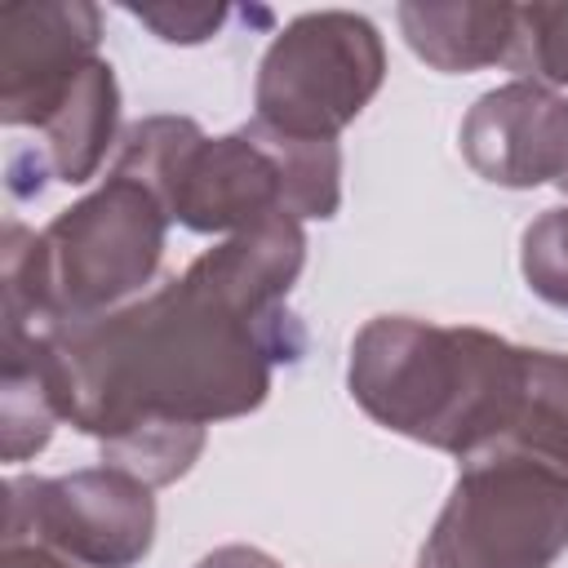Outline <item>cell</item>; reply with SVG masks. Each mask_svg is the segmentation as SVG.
<instances>
[{
    "mask_svg": "<svg viewBox=\"0 0 568 568\" xmlns=\"http://www.w3.org/2000/svg\"><path fill=\"white\" fill-rule=\"evenodd\" d=\"M404 44L444 75L484 71L510 58L515 44V4H475V0H404L395 9Z\"/></svg>",
    "mask_w": 568,
    "mask_h": 568,
    "instance_id": "11",
    "label": "cell"
},
{
    "mask_svg": "<svg viewBox=\"0 0 568 568\" xmlns=\"http://www.w3.org/2000/svg\"><path fill=\"white\" fill-rule=\"evenodd\" d=\"M559 191H564V195H568V173H564V178H559Z\"/></svg>",
    "mask_w": 568,
    "mask_h": 568,
    "instance_id": "18",
    "label": "cell"
},
{
    "mask_svg": "<svg viewBox=\"0 0 568 568\" xmlns=\"http://www.w3.org/2000/svg\"><path fill=\"white\" fill-rule=\"evenodd\" d=\"M195 568H284V564L271 559V555L257 550V546H217V550H209Z\"/></svg>",
    "mask_w": 568,
    "mask_h": 568,
    "instance_id": "17",
    "label": "cell"
},
{
    "mask_svg": "<svg viewBox=\"0 0 568 568\" xmlns=\"http://www.w3.org/2000/svg\"><path fill=\"white\" fill-rule=\"evenodd\" d=\"M40 146L36 155H18V160H36L40 182H67V186H84L111 146H120V84L106 58H93L80 80L71 84V93L49 111V120L36 129Z\"/></svg>",
    "mask_w": 568,
    "mask_h": 568,
    "instance_id": "10",
    "label": "cell"
},
{
    "mask_svg": "<svg viewBox=\"0 0 568 568\" xmlns=\"http://www.w3.org/2000/svg\"><path fill=\"white\" fill-rule=\"evenodd\" d=\"M169 226L155 191L115 169L44 231L4 222V324L53 333L138 302L155 288Z\"/></svg>",
    "mask_w": 568,
    "mask_h": 568,
    "instance_id": "4",
    "label": "cell"
},
{
    "mask_svg": "<svg viewBox=\"0 0 568 568\" xmlns=\"http://www.w3.org/2000/svg\"><path fill=\"white\" fill-rule=\"evenodd\" d=\"M506 67L555 93L568 89V4H515V44Z\"/></svg>",
    "mask_w": 568,
    "mask_h": 568,
    "instance_id": "13",
    "label": "cell"
},
{
    "mask_svg": "<svg viewBox=\"0 0 568 568\" xmlns=\"http://www.w3.org/2000/svg\"><path fill=\"white\" fill-rule=\"evenodd\" d=\"M501 448L528 453L537 462H550V466L568 470V355L528 346L524 404H519L515 430Z\"/></svg>",
    "mask_w": 568,
    "mask_h": 568,
    "instance_id": "12",
    "label": "cell"
},
{
    "mask_svg": "<svg viewBox=\"0 0 568 568\" xmlns=\"http://www.w3.org/2000/svg\"><path fill=\"white\" fill-rule=\"evenodd\" d=\"M138 22H146L164 44H204L231 18L226 4H124Z\"/></svg>",
    "mask_w": 568,
    "mask_h": 568,
    "instance_id": "15",
    "label": "cell"
},
{
    "mask_svg": "<svg viewBox=\"0 0 568 568\" xmlns=\"http://www.w3.org/2000/svg\"><path fill=\"white\" fill-rule=\"evenodd\" d=\"M102 13L84 0H27L0 9V124L40 129L98 58Z\"/></svg>",
    "mask_w": 568,
    "mask_h": 568,
    "instance_id": "8",
    "label": "cell"
},
{
    "mask_svg": "<svg viewBox=\"0 0 568 568\" xmlns=\"http://www.w3.org/2000/svg\"><path fill=\"white\" fill-rule=\"evenodd\" d=\"M0 568H80L71 559H62L49 546H31V541H4L0 546Z\"/></svg>",
    "mask_w": 568,
    "mask_h": 568,
    "instance_id": "16",
    "label": "cell"
},
{
    "mask_svg": "<svg viewBox=\"0 0 568 568\" xmlns=\"http://www.w3.org/2000/svg\"><path fill=\"white\" fill-rule=\"evenodd\" d=\"M564 550L568 470L497 448L462 462L417 568H550Z\"/></svg>",
    "mask_w": 568,
    "mask_h": 568,
    "instance_id": "5",
    "label": "cell"
},
{
    "mask_svg": "<svg viewBox=\"0 0 568 568\" xmlns=\"http://www.w3.org/2000/svg\"><path fill=\"white\" fill-rule=\"evenodd\" d=\"M524 284L555 311H568V204L537 213L519 240Z\"/></svg>",
    "mask_w": 568,
    "mask_h": 568,
    "instance_id": "14",
    "label": "cell"
},
{
    "mask_svg": "<svg viewBox=\"0 0 568 568\" xmlns=\"http://www.w3.org/2000/svg\"><path fill=\"white\" fill-rule=\"evenodd\" d=\"M382 80L386 44L364 13H302L275 31L257 62L253 120L297 142H337V133L377 98Z\"/></svg>",
    "mask_w": 568,
    "mask_h": 568,
    "instance_id": "6",
    "label": "cell"
},
{
    "mask_svg": "<svg viewBox=\"0 0 568 568\" xmlns=\"http://www.w3.org/2000/svg\"><path fill=\"white\" fill-rule=\"evenodd\" d=\"M155 488L115 470L9 475L4 541L49 546L80 568H133L155 546Z\"/></svg>",
    "mask_w": 568,
    "mask_h": 568,
    "instance_id": "7",
    "label": "cell"
},
{
    "mask_svg": "<svg viewBox=\"0 0 568 568\" xmlns=\"http://www.w3.org/2000/svg\"><path fill=\"white\" fill-rule=\"evenodd\" d=\"M302 351L288 302L240 284L204 248L138 302L53 328L44 377L58 417L98 439L102 466L164 488L200 462L209 426L257 413L275 368Z\"/></svg>",
    "mask_w": 568,
    "mask_h": 568,
    "instance_id": "1",
    "label": "cell"
},
{
    "mask_svg": "<svg viewBox=\"0 0 568 568\" xmlns=\"http://www.w3.org/2000/svg\"><path fill=\"white\" fill-rule=\"evenodd\" d=\"M111 169L151 186L169 222L195 235H235L280 213L328 222L342 209V146L257 120L209 138L191 115H146L120 133Z\"/></svg>",
    "mask_w": 568,
    "mask_h": 568,
    "instance_id": "3",
    "label": "cell"
},
{
    "mask_svg": "<svg viewBox=\"0 0 568 568\" xmlns=\"http://www.w3.org/2000/svg\"><path fill=\"white\" fill-rule=\"evenodd\" d=\"M524 382L528 346L417 315H373L346 359V390L382 430L462 462L510 439Z\"/></svg>",
    "mask_w": 568,
    "mask_h": 568,
    "instance_id": "2",
    "label": "cell"
},
{
    "mask_svg": "<svg viewBox=\"0 0 568 568\" xmlns=\"http://www.w3.org/2000/svg\"><path fill=\"white\" fill-rule=\"evenodd\" d=\"M457 142L466 164L493 186H559L568 173V98L537 80L497 84L475 98Z\"/></svg>",
    "mask_w": 568,
    "mask_h": 568,
    "instance_id": "9",
    "label": "cell"
}]
</instances>
